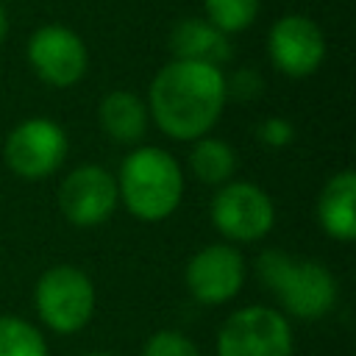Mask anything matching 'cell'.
I'll use <instances>...</instances> for the list:
<instances>
[{
    "label": "cell",
    "mask_w": 356,
    "mask_h": 356,
    "mask_svg": "<svg viewBox=\"0 0 356 356\" xmlns=\"http://www.w3.org/2000/svg\"><path fill=\"white\" fill-rule=\"evenodd\" d=\"M83 356H114V353H108V350H92V353H83Z\"/></svg>",
    "instance_id": "cell-22"
},
{
    "label": "cell",
    "mask_w": 356,
    "mask_h": 356,
    "mask_svg": "<svg viewBox=\"0 0 356 356\" xmlns=\"http://www.w3.org/2000/svg\"><path fill=\"white\" fill-rule=\"evenodd\" d=\"M3 159L14 175L25 181H42L64 164L67 134L50 117H28L8 131Z\"/></svg>",
    "instance_id": "cell-7"
},
{
    "label": "cell",
    "mask_w": 356,
    "mask_h": 356,
    "mask_svg": "<svg viewBox=\"0 0 356 356\" xmlns=\"http://www.w3.org/2000/svg\"><path fill=\"white\" fill-rule=\"evenodd\" d=\"M117 195L131 217L161 222L184 200V170L178 159L156 145H136L117 170Z\"/></svg>",
    "instance_id": "cell-2"
},
{
    "label": "cell",
    "mask_w": 356,
    "mask_h": 356,
    "mask_svg": "<svg viewBox=\"0 0 356 356\" xmlns=\"http://www.w3.org/2000/svg\"><path fill=\"white\" fill-rule=\"evenodd\" d=\"M317 222L337 242L356 239V172H334L317 197Z\"/></svg>",
    "instance_id": "cell-12"
},
{
    "label": "cell",
    "mask_w": 356,
    "mask_h": 356,
    "mask_svg": "<svg viewBox=\"0 0 356 356\" xmlns=\"http://www.w3.org/2000/svg\"><path fill=\"white\" fill-rule=\"evenodd\" d=\"M8 28H11V22H8V14H6V8H3V3H0V44H3L6 36H8Z\"/></svg>",
    "instance_id": "cell-21"
},
{
    "label": "cell",
    "mask_w": 356,
    "mask_h": 356,
    "mask_svg": "<svg viewBox=\"0 0 356 356\" xmlns=\"http://www.w3.org/2000/svg\"><path fill=\"white\" fill-rule=\"evenodd\" d=\"M184 284L192 300L203 306H222L245 286V259L231 242H211L192 253L184 270Z\"/></svg>",
    "instance_id": "cell-9"
},
{
    "label": "cell",
    "mask_w": 356,
    "mask_h": 356,
    "mask_svg": "<svg viewBox=\"0 0 356 356\" xmlns=\"http://www.w3.org/2000/svg\"><path fill=\"white\" fill-rule=\"evenodd\" d=\"M256 136H259V142L264 147L281 150V147H286L295 139V128H292V122L286 117H267V120L259 122Z\"/></svg>",
    "instance_id": "cell-20"
},
{
    "label": "cell",
    "mask_w": 356,
    "mask_h": 356,
    "mask_svg": "<svg viewBox=\"0 0 356 356\" xmlns=\"http://www.w3.org/2000/svg\"><path fill=\"white\" fill-rule=\"evenodd\" d=\"M170 53L172 58H181V61H200V64L222 67L231 58L234 47H231V36L220 33L206 19L186 17L175 22L170 31Z\"/></svg>",
    "instance_id": "cell-14"
},
{
    "label": "cell",
    "mask_w": 356,
    "mask_h": 356,
    "mask_svg": "<svg viewBox=\"0 0 356 356\" xmlns=\"http://www.w3.org/2000/svg\"><path fill=\"white\" fill-rule=\"evenodd\" d=\"M189 170L200 184L222 186L236 172V150L217 136H200L189 150Z\"/></svg>",
    "instance_id": "cell-15"
},
{
    "label": "cell",
    "mask_w": 356,
    "mask_h": 356,
    "mask_svg": "<svg viewBox=\"0 0 356 356\" xmlns=\"http://www.w3.org/2000/svg\"><path fill=\"white\" fill-rule=\"evenodd\" d=\"M147 114L156 128L175 142H197L209 136L225 111L222 67L200 61H167L147 86Z\"/></svg>",
    "instance_id": "cell-1"
},
{
    "label": "cell",
    "mask_w": 356,
    "mask_h": 356,
    "mask_svg": "<svg viewBox=\"0 0 356 356\" xmlns=\"http://www.w3.org/2000/svg\"><path fill=\"white\" fill-rule=\"evenodd\" d=\"M261 89H264V81L250 67H242L234 75H225V95H228V100H245V103H250V100L259 97Z\"/></svg>",
    "instance_id": "cell-19"
},
{
    "label": "cell",
    "mask_w": 356,
    "mask_h": 356,
    "mask_svg": "<svg viewBox=\"0 0 356 356\" xmlns=\"http://www.w3.org/2000/svg\"><path fill=\"white\" fill-rule=\"evenodd\" d=\"M295 334L281 309L242 306L225 317L217 331V356H292Z\"/></svg>",
    "instance_id": "cell-5"
},
{
    "label": "cell",
    "mask_w": 356,
    "mask_h": 356,
    "mask_svg": "<svg viewBox=\"0 0 356 356\" xmlns=\"http://www.w3.org/2000/svg\"><path fill=\"white\" fill-rule=\"evenodd\" d=\"M267 56L286 78H309L325 61L323 28L306 14H284L267 33Z\"/></svg>",
    "instance_id": "cell-11"
},
{
    "label": "cell",
    "mask_w": 356,
    "mask_h": 356,
    "mask_svg": "<svg viewBox=\"0 0 356 356\" xmlns=\"http://www.w3.org/2000/svg\"><path fill=\"white\" fill-rule=\"evenodd\" d=\"M142 356H200V350L186 334L172 331V328H161L145 339Z\"/></svg>",
    "instance_id": "cell-18"
},
{
    "label": "cell",
    "mask_w": 356,
    "mask_h": 356,
    "mask_svg": "<svg viewBox=\"0 0 356 356\" xmlns=\"http://www.w3.org/2000/svg\"><path fill=\"white\" fill-rule=\"evenodd\" d=\"M259 8L261 0H203V19L225 36H236L256 22Z\"/></svg>",
    "instance_id": "cell-17"
},
{
    "label": "cell",
    "mask_w": 356,
    "mask_h": 356,
    "mask_svg": "<svg viewBox=\"0 0 356 356\" xmlns=\"http://www.w3.org/2000/svg\"><path fill=\"white\" fill-rule=\"evenodd\" d=\"M0 3H6V0H0Z\"/></svg>",
    "instance_id": "cell-23"
},
{
    "label": "cell",
    "mask_w": 356,
    "mask_h": 356,
    "mask_svg": "<svg viewBox=\"0 0 356 356\" xmlns=\"http://www.w3.org/2000/svg\"><path fill=\"white\" fill-rule=\"evenodd\" d=\"M97 122L108 139L134 147L145 139L147 125H150L147 103H145V97H139L131 89H111L100 97Z\"/></svg>",
    "instance_id": "cell-13"
},
{
    "label": "cell",
    "mask_w": 356,
    "mask_h": 356,
    "mask_svg": "<svg viewBox=\"0 0 356 356\" xmlns=\"http://www.w3.org/2000/svg\"><path fill=\"white\" fill-rule=\"evenodd\" d=\"M117 203V178L103 164H78L58 186V209L64 220L78 228H95L106 222Z\"/></svg>",
    "instance_id": "cell-10"
},
{
    "label": "cell",
    "mask_w": 356,
    "mask_h": 356,
    "mask_svg": "<svg viewBox=\"0 0 356 356\" xmlns=\"http://www.w3.org/2000/svg\"><path fill=\"white\" fill-rule=\"evenodd\" d=\"M28 64L36 78L56 89H70L83 81L89 70L86 42L67 25H39L28 39Z\"/></svg>",
    "instance_id": "cell-8"
},
{
    "label": "cell",
    "mask_w": 356,
    "mask_h": 356,
    "mask_svg": "<svg viewBox=\"0 0 356 356\" xmlns=\"http://www.w3.org/2000/svg\"><path fill=\"white\" fill-rule=\"evenodd\" d=\"M256 273L261 284L278 298L286 317L320 320L337 306V278L320 261L295 259L286 250L267 248L256 259Z\"/></svg>",
    "instance_id": "cell-3"
},
{
    "label": "cell",
    "mask_w": 356,
    "mask_h": 356,
    "mask_svg": "<svg viewBox=\"0 0 356 356\" xmlns=\"http://www.w3.org/2000/svg\"><path fill=\"white\" fill-rule=\"evenodd\" d=\"M0 356H50L39 325L17 314H0Z\"/></svg>",
    "instance_id": "cell-16"
},
{
    "label": "cell",
    "mask_w": 356,
    "mask_h": 356,
    "mask_svg": "<svg viewBox=\"0 0 356 356\" xmlns=\"http://www.w3.org/2000/svg\"><path fill=\"white\" fill-rule=\"evenodd\" d=\"M211 225L222 239L236 245H250L264 239L275 225L273 197L253 181H228L217 186L209 206Z\"/></svg>",
    "instance_id": "cell-6"
},
{
    "label": "cell",
    "mask_w": 356,
    "mask_h": 356,
    "mask_svg": "<svg viewBox=\"0 0 356 356\" xmlns=\"http://www.w3.org/2000/svg\"><path fill=\"white\" fill-rule=\"evenodd\" d=\"M33 306L44 328L56 334H78L95 317L97 292L89 273L81 267L53 264L39 275L33 286Z\"/></svg>",
    "instance_id": "cell-4"
}]
</instances>
